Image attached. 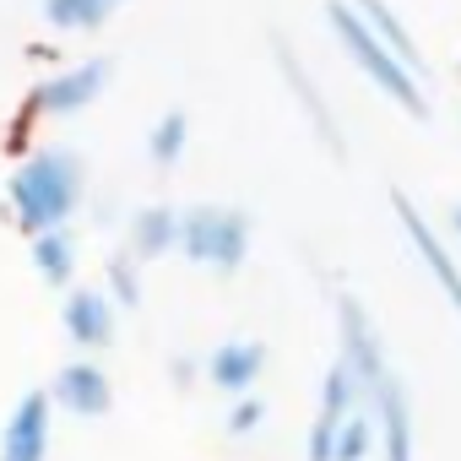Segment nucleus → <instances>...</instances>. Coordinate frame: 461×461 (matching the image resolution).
I'll return each instance as SVG.
<instances>
[{"label": "nucleus", "instance_id": "nucleus-1", "mask_svg": "<svg viewBox=\"0 0 461 461\" xmlns=\"http://www.w3.org/2000/svg\"><path fill=\"white\" fill-rule=\"evenodd\" d=\"M337 358L353 369L358 396H369V418L380 434V456L385 461H412V402L402 375L385 358V342L369 321V310L353 294H337Z\"/></svg>", "mask_w": 461, "mask_h": 461}, {"label": "nucleus", "instance_id": "nucleus-2", "mask_svg": "<svg viewBox=\"0 0 461 461\" xmlns=\"http://www.w3.org/2000/svg\"><path fill=\"white\" fill-rule=\"evenodd\" d=\"M82 190H87V168L71 147H39L28 152L17 168H12V212L17 222L28 228V240L50 234V228H66V217L82 206Z\"/></svg>", "mask_w": 461, "mask_h": 461}, {"label": "nucleus", "instance_id": "nucleus-3", "mask_svg": "<svg viewBox=\"0 0 461 461\" xmlns=\"http://www.w3.org/2000/svg\"><path fill=\"white\" fill-rule=\"evenodd\" d=\"M326 23H331V33H337V44L348 50V60L396 104V109H407L412 120H423L429 114V93H423V77L418 71H407L380 39H375V28L358 17V6L353 0H326Z\"/></svg>", "mask_w": 461, "mask_h": 461}, {"label": "nucleus", "instance_id": "nucleus-4", "mask_svg": "<svg viewBox=\"0 0 461 461\" xmlns=\"http://www.w3.org/2000/svg\"><path fill=\"white\" fill-rule=\"evenodd\" d=\"M179 250L195 267L234 272L250 256V217L240 206H190L179 212Z\"/></svg>", "mask_w": 461, "mask_h": 461}, {"label": "nucleus", "instance_id": "nucleus-5", "mask_svg": "<svg viewBox=\"0 0 461 461\" xmlns=\"http://www.w3.org/2000/svg\"><path fill=\"white\" fill-rule=\"evenodd\" d=\"M391 212H396V222H402V234H407V245L418 250V261H423V272L434 277V288L445 294V304L461 315V267H456V256H450V245L434 234V222L402 195V190H391Z\"/></svg>", "mask_w": 461, "mask_h": 461}, {"label": "nucleus", "instance_id": "nucleus-6", "mask_svg": "<svg viewBox=\"0 0 461 461\" xmlns=\"http://www.w3.org/2000/svg\"><path fill=\"white\" fill-rule=\"evenodd\" d=\"M272 55H277V66H283V82H288L294 104L304 109L310 131H315V136H321V147L342 163V158H348V136H342V125H337V114H331V98H326V93H321V82L304 71V60L294 55V44H288V39H272Z\"/></svg>", "mask_w": 461, "mask_h": 461}, {"label": "nucleus", "instance_id": "nucleus-7", "mask_svg": "<svg viewBox=\"0 0 461 461\" xmlns=\"http://www.w3.org/2000/svg\"><path fill=\"white\" fill-rule=\"evenodd\" d=\"M50 412H55L50 391H28L0 429V461H50V429H55Z\"/></svg>", "mask_w": 461, "mask_h": 461}, {"label": "nucleus", "instance_id": "nucleus-8", "mask_svg": "<svg viewBox=\"0 0 461 461\" xmlns=\"http://www.w3.org/2000/svg\"><path fill=\"white\" fill-rule=\"evenodd\" d=\"M358 412V380H353V369L337 358L331 369H326V385H321V412H315V423H310V461H331V450H337V434H342V423Z\"/></svg>", "mask_w": 461, "mask_h": 461}, {"label": "nucleus", "instance_id": "nucleus-9", "mask_svg": "<svg viewBox=\"0 0 461 461\" xmlns=\"http://www.w3.org/2000/svg\"><path fill=\"white\" fill-rule=\"evenodd\" d=\"M104 87H109V60H82V66L55 71L50 82H39L28 114H82Z\"/></svg>", "mask_w": 461, "mask_h": 461}, {"label": "nucleus", "instance_id": "nucleus-10", "mask_svg": "<svg viewBox=\"0 0 461 461\" xmlns=\"http://www.w3.org/2000/svg\"><path fill=\"white\" fill-rule=\"evenodd\" d=\"M50 402H60L71 418H104L109 407H114V385H109V375L93 364V358H71L60 375H55V391H50Z\"/></svg>", "mask_w": 461, "mask_h": 461}, {"label": "nucleus", "instance_id": "nucleus-11", "mask_svg": "<svg viewBox=\"0 0 461 461\" xmlns=\"http://www.w3.org/2000/svg\"><path fill=\"white\" fill-rule=\"evenodd\" d=\"M60 321H66V337H71L82 353H98V348L114 342V299H109L104 288H71Z\"/></svg>", "mask_w": 461, "mask_h": 461}, {"label": "nucleus", "instance_id": "nucleus-12", "mask_svg": "<svg viewBox=\"0 0 461 461\" xmlns=\"http://www.w3.org/2000/svg\"><path fill=\"white\" fill-rule=\"evenodd\" d=\"M261 369H267V342H250V337H228L206 353V380L234 396H245L261 380Z\"/></svg>", "mask_w": 461, "mask_h": 461}, {"label": "nucleus", "instance_id": "nucleus-13", "mask_svg": "<svg viewBox=\"0 0 461 461\" xmlns=\"http://www.w3.org/2000/svg\"><path fill=\"white\" fill-rule=\"evenodd\" d=\"M168 250H179V212L152 201L131 217V261H158Z\"/></svg>", "mask_w": 461, "mask_h": 461}, {"label": "nucleus", "instance_id": "nucleus-14", "mask_svg": "<svg viewBox=\"0 0 461 461\" xmlns=\"http://www.w3.org/2000/svg\"><path fill=\"white\" fill-rule=\"evenodd\" d=\"M353 6H358V17L375 28V39H380V44H385L407 71H418V77H423V50H418V39L407 33V23L385 6V0H353Z\"/></svg>", "mask_w": 461, "mask_h": 461}, {"label": "nucleus", "instance_id": "nucleus-15", "mask_svg": "<svg viewBox=\"0 0 461 461\" xmlns=\"http://www.w3.org/2000/svg\"><path fill=\"white\" fill-rule=\"evenodd\" d=\"M33 272H39L50 288H66V283L77 277V245H71L66 228H50V234L33 240Z\"/></svg>", "mask_w": 461, "mask_h": 461}, {"label": "nucleus", "instance_id": "nucleus-16", "mask_svg": "<svg viewBox=\"0 0 461 461\" xmlns=\"http://www.w3.org/2000/svg\"><path fill=\"white\" fill-rule=\"evenodd\" d=\"M185 141H190V114H185V109H168V114L152 125V136H147L152 168H174V163L185 158Z\"/></svg>", "mask_w": 461, "mask_h": 461}, {"label": "nucleus", "instance_id": "nucleus-17", "mask_svg": "<svg viewBox=\"0 0 461 461\" xmlns=\"http://www.w3.org/2000/svg\"><path fill=\"white\" fill-rule=\"evenodd\" d=\"M114 12V0H44V17L60 28V33H87V28H104V17Z\"/></svg>", "mask_w": 461, "mask_h": 461}, {"label": "nucleus", "instance_id": "nucleus-18", "mask_svg": "<svg viewBox=\"0 0 461 461\" xmlns=\"http://www.w3.org/2000/svg\"><path fill=\"white\" fill-rule=\"evenodd\" d=\"M380 445V434H375V418L369 412H353L348 423H342V434H337V450H331V461H369V450Z\"/></svg>", "mask_w": 461, "mask_h": 461}, {"label": "nucleus", "instance_id": "nucleus-19", "mask_svg": "<svg viewBox=\"0 0 461 461\" xmlns=\"http://www.w3.org/2000/svg\"><path fill=\"white\" fill-rule=\"evenodd\" d=\"M109 288H114V299H120V304H131V310L141 304V283H136V261H131L125 250H120V256H109Z\"/></svg>", "mask_w": 461, "mask_h": 461}, {"label": "nucleus", "instance_id": "nucleus-20", "mask_svg": "<svg viewBox=\"0 0 461 461\" xmlns=\"http://www.w3.org/2000/svg\"><path fill=\"white\" fill-rule=\"evenodd\" d=\"M261 423H267V402H261V396H240V407L228 412V434H240V439L256 434Z\"/></svg>", "mask_w": 461, "mask_h": 461}, {"label": "nucleus", "instance_id": "nucleus-21", "mask_svg": "<svg viewBox=\"0 0 461 461\" xmlns=\"http://www.w3.org/2000/svg\"><path fill=\"white\" fill-rule=\"evenodd\" d=\"M168 375H174V385H190V375H195V364H190V358H174V364H168Z\"/></svg>", "mask_w": 461, "mask_h": 461}, {"label": "nucleus", "instance_id": "nucleus-22", "mask_svg": "<svg viewBox=\"0 0 461 461\" xmlns=\"http://www.w3.org/2000/svg\"><path fill=\"white\" fill-rule=\"evenodd\" d=\"M450 228H456V240H461V206H456V212H450Z\"/></svg>", "mask_w": 461, "mask_h": 461}]
</instances>
